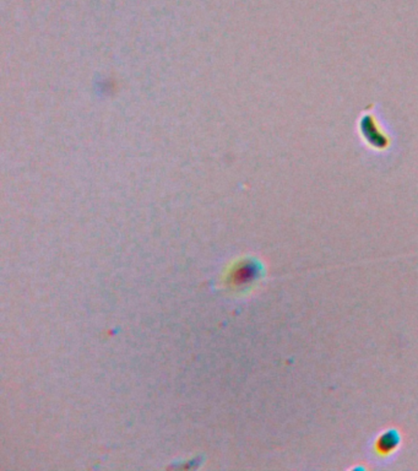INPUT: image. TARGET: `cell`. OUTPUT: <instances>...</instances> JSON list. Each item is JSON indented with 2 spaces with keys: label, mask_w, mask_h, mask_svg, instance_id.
Returning <instances> with one entry per match:
<instances>
[{
  "label": "cell",
  "mask_w": 418,
  "mask_h": 471,
  "mask_svg": "<svg viewBox=\"0 0 418 471\" xmlns=\"http://www.w3.org/2000/svg\"><path fill=\"white\" fill-rule=\"evenodd\" d=\"M255 275L254 269L252 267H243L239 269L237 274H236V280L238 282H247Z\"/></svg>",
  "instance_id": "obj_1"
}]
</instances>
